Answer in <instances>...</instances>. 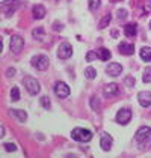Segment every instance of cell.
I'll list each match as a JSON object with an SVG mask.
<instances>
[{
  "label": "cell",
  "mask_w": 151,
  "mask_h": 158,
  "mask_svg": "<svg viewBox=\"0 0 151 158\" xmlns=\"http://www.w3.org/2000/svg\"><path fill=\"white\" fill-rule=\"evenodd\" d=\"M71 137L76 141H80V143H86L92 139V133L86 128H74L71 131Z\"/></svg>",
  "instance_id": "6da1fadb"
},
{
  "label": "cell",
  "mask_w": 151,
  "mask_h": 158,
  "mask_svg": "<svg viewBox=\"0 0 151 158\" xmlns=\"http://www.w3.org/2000/svg\"><path fill=\"white\" fill-rule=\"evenodd\" d=\"M30 63H32V66L37 68L38 71H45L50 66V59H48L45 54H37V56L32 57Z\"/></svg>",
  "instance_id": "7a4b0ae2"
},
{
  "label": "cell",
  "mask_w": 151,
  "mask_h": 158,
  "mask_svg": "<svg viewBox=\"0 0 151 158\" xmlns=\"http://www.w3.org/2000/svg\"><path fill=\"white\" fill-rule=\"evenodd\" d=\"M23 83H24V86H26L27 92H29L30 95H37L38 92L41 90V85H39V81H38L35 77H32V75H26V77H24V80H23Z\"/></svg>",
  "instance_id": "3957f363"
},
{
  "label": "cell",
  "mask_w": 151,
  "mask_h": 158,
  "mask_svg": "<svg viewBox=\"0 0 151 158\" xmlns=\"http://www.w3.org/2000/svg\"><path fill=\"white\" fill-rule=\"evenodd\" d=\"M20 6V0H3L2 2V12L5 17H11Z\"/></svg>",
  "instance_id": "277c9868"
},
{
  "label": "cell",
  "mask_w": 151,
  "mask_h": 158,
  "mask_svg": "<svg viewBox=\"0 0 151 158\" xmlns=\"http://www.w3.org/2000/svg\"><path fill=\"white\" fill-rule=\"evenodd\" d=\"M134 140L137 141L139 145H144L148 140H151V128L150 126H142L136 131L134 134Z\"/></svg>",
  "instance_id": "5b68a950"
},
{
  "label": "cell",
  "mask_w": 151,
  "mask_h": 158,
  "mask_svg": "<svg viewBox=\"0 0 151 158\" xmlns=\"http://www.w3.org/2000/svg\"><path fill=\"white\" fill-rule=\"evenodd\" d=\"M116 122L119 123V125H127V123L132 121V110L130 108H127V107H124V108H119L118 110V113H116Z\"/></svg>",
  "instance_id": "8992f818"
},
{
  "label": "cell",
  "mask_w": 151,
  "mask_h": 158,
  "mask_svg": "<svg viewBox=\"0 0 151 158\" xmlns=\"http://www.w3.org/2000/svg\"><path fill=\"white\" fill-rule=\"evenodd\" d=\"M9 48H11V51L14 53V54H20V53L23 51V48H24V39H23V36H20V35L12 36Z\"/></svg>",
  "instance_id": "52a82bcc"
},
{
  "label": "cell",
  "mask_w": 151,
  "mask_h": 158,
  "mask_svg": "<svg viewBox=\"0 0 151 158\" xmlns=\"http://www.w3.org/2000/svg\"><path fill=\"white\" fill-rule=\"evenodd\" d=\"M55 93L57 98H67L70 95V86L65 81H56L55 85Z\"/></svg>",
  "instance_id": "ba28073f"
},
{
  "label": "cell",
  "mask_w": 151,
  "mask_h": 158,
  "mask_svg": "<svg viewBox=\"0 0 151 158\" xmlns=\"http://www.w3.org/2000/svg\"><path fill=\"white\" fill-rule=\"evenodd\" d=\"M73 54V47L70 42H62L59 45V50H57V56L59 59H70Z\"/></svg>",
  "instance_id": "9c48e42d"
},
{
  "label": "cell",
  "mask_w": 151,
  "mask_h": 158,
  "mask_svg": "<svg viewBox=\"0 0 151 158\" xmlns=\"http://www.w3.org/2000/svg\"><path fill=\"white\" fill-rule=\"evenodd\" d=\"M103 93H104V96H106V98L116 96V95L119 93V86H118L116 83H109V85H106V86H104Z\"/></svg>",
  "instance_id": "30bf717a"
},
{
  "label": "cell",
  "mask_w": 151,
  "mask_h": 158,
  "mask_svg": "<svg viewBox=\"0 0 151 158\" xmlns=\"http://www.w3.org/2000/svg\"><path fill=\"white\" fill-rule=\"evenodd\" d=\"M112 145H113V140H112V137H110V134L103 133V134H101V139H100V146H101V149H103L104 152H107V151H110Z\"/></svg>",
  "instance_id": "8fae6325"
},
{
  "label": "cell",
  "mask_w": 151,
  "mask_h": 158,
  "mask_svg": "<svg viewBox=\"0 0 151 158\" xmlns=\"http://www.w3.org/2000/svg\"><path fill=\"white\" fill-rule=\"evenodd\" d=\"M137 103L142 105V107H150L151 105V92H148V90L139 92V95H137Z\"/></svg>",
  "instance_id": "7c38bea8"
},
{
  "label": "cell",
  "mask_w": 151,
  "mask_h": 158,
  "mask_svg": "<svg viewBox=\"0 0 151 158\" xmlns=\"http://www.w3.org/2000/svg\"><path fill=\"white\" fill-rule=\"evenodd\" d=\"M106 72H107V75H110V77H118V75L122 72V66H121L119 63L113 62V63H110V65L106 68Z\"/></svg>",
  "instance_id": "4fadbf2b"
},
{
  "label": "cell",
  "mask_w": 151,
  "mask_h": 158,
  "mask_svg": "<svg viewBox=\"0 0 151 158\" xmlns=\"http://www.w3.org/2000/svg\"><path fill=\"white\" fill-rule=\"evenodd\" d=\"M118 50L124 56H132L133 53H134V45L130 44V42H122V44L118 45Z\"/></svg>",
  "instance_id": "5bb4252c"
},
{
  "label": "cell",
  "mask_w": 151,
  "mask_h": 158,
  "mask_svg": "<svg viewBox=\"0 0 151 158\" xmlns=\"http://www.w3.org/2000/svg\"><path fill=\"white\" fill-rule=\"evenodd\" d=\"M32 15L35 20H41V18L45 17V8L42 5H35L33 9H32Z\"/></svg>",
  "instance_id": "9a60e30c"
},
{
  "label": "cell",
  "mask_w": 151,
  "mask_h": 158,
  "mask_svg": "<svg viewBox=\"0 0 151 158\" xmlns=\"http://www.w3.org/2000/svg\"><path fill=\"white\" fill-rule=\"evenodd\" d=\"M9 115H12L14 118H17L20 122H26V121H27V113H26L24 110H18V108H14V110H12V108H11V110H9Z\"/></svg>",
  "instance_id": "2e32d148"
},
{
  "label": "cell",
  "mask_w": 151,
  "mask_h": 158,
  "mask_svg": "<svg viewBox=\"0 0 151 158\" xmlns=\"http://www.w3.org/2000/svg\"><path fill=\"white\" fill-rule=\"evenodd\" d=\"M136 29H137V26L134 23H129L124 27V33H126V36H129V38H133V36H136Z\"/></svg>",
  "instance_id": "e0dca14e"
},
{
  "label": "cell",
  "mask_w": 151,
  "mask_h": 158,
  "mask_svg": "<svg viewBox=\"0 0 151 158\" xmlns=\"http://www.w3.org/2000/svg\"><path fill=\"white\" fill-rule=\"evenodd\" d=\"M139 54L144 62H151V47H142Z\"/></svg>",
  "instance_id": "ac0fdd59"
},
{
  "label": "cell",
  "mask_w": 151,
  "mask_h": 158,
  "mask_svg": "<svg viewBox=\"0 0 151 158\" xmlns=\"http://www.w3.org/2000/svg\"><path fill=\"white\" fill-rule=\"evenodd\" d=\"M98 59L100 60H103V62H106V60H109L110 59V51L107 50V48H104V47H101V48H98Z\"/></svg>",
  "instance_id": "d6986e66"
},
{
  "label": "cell",
  "mask_w": 151,
  "mask_h": 158,
  "mask_svg": "<svg viewBox=\"0 0 151 158\" xmlns=\"http://www.w3.org/2000/svg\"><path fill=\"white\" fill-rule=\"evenodd\" d=\"M110 20H112V15H110V14H106L104 17L100 20V23H98V27H100V29H106V27L109 26Z\"/></svg>",
  "instance_id": "ffe728a7"
},
{
  "label": "cell",
  "mask_w": 151,
  "mask_h": 158,
  "mask_svg": "<svg viewBox=\"0 0 151 158\" xmlns=\"http://www.w3.org/2000/svg\"><path fill=\"white\" fill-rule=\"evenodd\" d=\"M89 101H91V108H92L94 111H98V110H100V107H101V104H100V100H98V96H97V95H92Z\"/></svg>",
  "instance_id": "44dd1931"
},
{
  "label": "cell",
  "mask_w": 151,
  "mask_h": 158,
  "mask_svg": "<svg viewBox=\"0 0 151 158\" xmlns=\"http://www.w3.org/2000/svg\"><path fill=\"white\" fill-rule=\"evenodd\" d=\"M44 29L42 27H38V29H33V32H32V36L35 38V39H39V41H42L44 39Z\"/></svg>",
  "instance_id": "7402d4cb"
},
{
  "label": "cell",
  "mask_w": 151,
  "mask_h": 158,
  "mask_svg": "<svg viewBox=\"0 0 151 158\" xmlns=\"http://www.w3.org/2000/svg\"><path fill=\"white\" fill-rule=\"evenodd\" d=\"M85 75H86V78L94 80L95 77H97V71H95V68H92V66H88V68L85 70Z\"/></svg>",
  "instance_id": "603a6c76"
},
{
  "label": "cell",
  "mask_w": 151,
  "mask_h": 158,
  "mask_svg": "<svg viewBox=\"0 0 151 158\" xmlns=\"http://www.w3.org/2000/svg\"><path fill=\"white\" fill-rule=\"evenodd\" d=\"M39 103H41V105H42V107H44L45 110H48V108L52 107V104H50L52 101H50V98H48L47 95H44V96H41V100H39Z\"/></svg>",
  "instance_id": "cb8c5ba5"
},
{
  "label": "cell",
  "mask_w": 151,
  "mask_h": 158,
  "mask_svg": "<svg viewBox=\"0 0 151 158\" xmlns=\"http://www.w3.org/2000/svg\"><path fill=\"white\" fill-rule=\"evenodd\" d=\"M100 5H101V0H88V6L91 11H97Z\"/></svg>",
  "instance_id": "d4e9b609"
},
{
  "label": "cell",
  "mask_w": 151,
  "mask_h": 158,
  "mask_svg": "<svg viewBox=\"0 0 151 158\" xmlns=\"http://www.w3.org/2000/svg\"><path fill=\"white\" fill-rule=\"evenodd\" d=\"M144 83H151V66H147L144 71Z\"/></svg>",
  "instance_id": "484cf974"
},
{
  "label": "cell",
  "mask_w": 151,
  "mask_h": 158,
  "mask_svg": "<svg viewBox=\"0 0 151 158\" xmlns=\"http://www.w3.org/2000/svg\"><path fill=\"white\" fill-rule=\"evenodd\" d=\"M11 98H12L14 101H18V100H20V90H18V88H12V89H11Z\"/></svg>",
  "instance_id": "4316f807"
},
{
  "label": "cell",
  "mask_w": 151,
  "mask_h": 158,
  "mask_svg": "<svg viewBox=\"0 0 151 158\" xmlns=\"http://www.w3.org/2000/svg\"><path fill=\"white\" fill-rule=\"evenodd\" d=\"M3 148H5V151H8V152H14V151H17V146H15L14 143H5Z\"/></svg>",
  "instance_id": "83f0119b"
},
{
  "label": "cell",
  "mask_w": 151,
  "mask_h": 158,
  "mask_svg": "<svg viewBox=\"0 0 151 158\" xmlns=\"http://www.w3.org/2000/svg\"><path fill=\"white\" fill-rule=\"evenodd\" d=\"M95 59H98V53L97 51H89L86 54V60H88V62H92Z\"/></svg>",
  "instance_id": "f1b7e54d"
},
{
  "label": "cell",
  "mask_w": 151,
  "mask_h": 158,
  "mask_svg": "<svg viewBox=\"0 0 151 158\" xmlns=\"http://www.w3.org/2000/svg\"><path fill=\"white\" fill-rule=\"evenodd\" d=\"M124 83L129 86V88H132V86H134V83H136V80L133 78L132 75H127L126 78H124Z\"/></svg>",
  "instance_id": "f546056e"
},
{
  "label": "cell",
  "mask_w": 151,
  "mask_h": 158,
  "mask_svg": "<svg viewBox=\"0 0 151 158\" xmlns=\"http://www.w3.org/2000/svg\"><path fill=\"white\" fill-rule=\"evenodd\" d=\"M127 14H129V12H127V9H118V18H121V20H122V18L127 17Z\"/></svg>",
  "instance_id": "4dcf8cb0"
},
{
  "label": "cell",
  "mask_w": 151,
  "mask_h": 158,
  "mask_svg": "<svg viewBox=\"0 0 151 158\" xmlns=\"http://www.w3.org/2000/svg\"><path fill=\"white\" fill-rule=\"evenodd\" d=\"M64 29V24H60L59 21H56L55 24H53V30H56V32H60Z\"/></svg>",
  "instance_id": "1f68e13d"
},
{
  "label": "cell",
  "mask_w": 151,
  "mask_h": 158,
  "mask_svg": "<svg viewBox=\"0 0 151 158\" xmlns=\"http://www.w3.org/2000/svg\"><path fill=\"white\" fill-rule=\"evenodd\" d=\"M12 74H15V70H14V68H9V70L6 71V77H11Z\"/></svg>",
  "instance_id": "d6a6232c"
},
{
  "label": "cell",
  "mask_w": 151,
  "mask_h": 158,
  "mask_svg": "<svg viewBox=\"0 0 151 158\" xmlns=\"http://www.w3.org/2000/svg\"><path fill=\"white\" fill-rule=\"evenodd\" d=\"M5 136V128H3V125L0 126V137H3Z\"/></svg>",
  "instance_id": "836d02e7"
},
{
  "label": "cell",
  "mask_w": 151,
  "mask_h": 158,
  "mask_svg": "<svg viewBox=\"0 0 151 158\" xmlns=\"http://www.w3.org/2000/svg\"><path fill=\"white\" fill-rule=\"evenodd\" d=\"M112 36L113 38H116V36H118V30H116V29H113L112 30Z\"/></svg>",
  "instance_id": "e575fe53"
},
{
  "label": "cell",
  "mask_w": 151,
  "mask_h": 158,
  "mask_svg": "<svg viewBox=\"0 0 151 158\" xmlns=\"http://www.w3.org/2000/svg\"><path fill=\"white\" fill-rule=\"evenodd\" d=\"M148 6H151V0H148Z\"/></svg>",
  "instance_id": "d590c367"
},
{
  "label": "cell",
  "mask_w": 151,
  "mask_h": 158,
  "mask_svg": "<svg viewBox=\"0 0 151 158\" xmlns=\"http://www.w3.org/2000/svg\"><path fill=\"white\" fill-rule=\"evenodd\" d=\"M110 2H121V0H110Z\"/></svg>",
  "instance_id": "8d00e7d4"
},
{
  "label": "cell",
  "mask_w": 151,
  "mask_h": 158,
  "mask_svg": "<svg viewBox=\"0 0 151 158\" xmlns=\"http://www.w3.org/2000/svg\"><path fill=\"white\" fill-rule=\"evenodd\" d=\"M150 29H151V23H150Z\"/></svg>",
  "instance_id": "74e56055"
}]
</instances>
